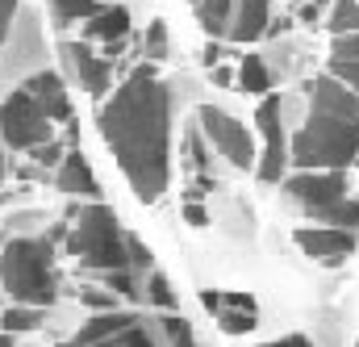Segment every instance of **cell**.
Listing matches in <instances>:
<instances>
[{
  "label": "cell",
  "instance_id": "cell-1",
  "mask_svg": "<svg viewBox=\"0 0 359 347\" xmlns=\"http://www.w3.org/2000/svg\"><path fill=\"white\" fill-rule=\"evenodd\" d=\"M96 130L142 205H155L172 184V88L151 63L134 67L96 113Z\"/></svg>",
  "mask_w": 359,
  "mask_h": 347
},
{
  "label": "cell",
  "instance_id": "cell-2",
  "mask_svg": "<svg viewBox=\"0 0 359 347\" xmlns=\"http://www.w3.org/2000/svg\"><path fill=\"white\" fill-rule=\"evenodd\" d=\"M305 96L309 113L288 138V168H351L359 159V92L322 72L305 84Z\"/></svg>",
  "mask_w": 359,
  "mask_h": 347
},
{
  "label": "cell",
  "instance_id": "cell-3",
  "mask_svg": "<svg viewBox=\"0 0 359 347\" xmlns=\"http://www.w3.org/2000/svg\"><path fill=\"white\" fill-rule=\"evenodd\" d=\"M0 289L17 306L50 310L59 301V256L50 235H4L0 243Z\"/></svg>",
  "mask_w": 359,
  "mask_h": 347
},
{
  "label": "cell",
  "instance_id": "cell-4",
  "mask_svg": "<svg viewBox=\"0 0 359 347\" xmlns=\"http://www.w3.org/2000/svg\"><path fill=\"white\" fill-rule=\"evenodd\" d=\"M126 230L113 214V205L88 201V205H72L67 222H63V251L76 260L84 272H117L130 268V247H126Z\"/></svg>",
  "mask_w": 359,
  "mask_h": 347
},
{
  "label": "cell",
  "instance_id": "cell-5",
  "mask_svg": "<svg viewBox=\"0 0 359 347\" xmlns=\"http://www.w3.org/2000/svg\"><path fill=\"white\" fill-rule=\"evenodd\" d=\"M0 138H4V151H25V155L46 138H55V122L46 117V109L34 100L25 84L0 96Z\"/></svg>",
  "mask_w": 359,
  "mask_h": 347
},
{
  "label": "cell",
  "instance_id": "cell-6",
  "mask_svg": "<svg viewBox=\"0 0 359 347\" xmlns=\"http://www.w3.org/2000/svg\"><path fill=\"white\" fill-rule=\"evenodd\" d=\"M280 188H284V197L305 214V218H313V222H322L343 197H351L347 188V168H309V172H284L280 180Z\"/></svg>",
  "mask_w": 359,
  "mask_h": 347
},
{
  "label": "cell",
  "instance_id": "cell-7",
  "mask_svg": "<svg viewBox=\"0 0 359 347\" xmlns=\"http://www.w3.org/2000/svg\"><path fill=\"white\" fill-rule=\"evenodd\" d=\"M196 130H201V138L209 143V151H217L230 168H238V172L255 168V138H251L247 122L230 117V113L217 109V105H201V109H196Z\"/></svg>",
  "mask_w": 359,
  "mask_h": 347
},
{
  "label": "cell",
  "instance_id": "cell-8",
  "mask_svg": "<svg viewBox=\"0 0 359 347\" xmlns=\"http://www.w3.org/2000/svg\"><path fill=\"white\" fill-rule=\"evenodd\" d=\"M255 126L264 134V147L255 151V176L264 184H280L284 172H288V130H284V100L276 92H264L259 96Z\"/></svg>",
  "mask_w": 359,
  "mask_h": 347
},
{
  "label": "cell",
  "instance_id": "cell-9",
  "mask_svg": "<svg viewBox=\"0 0 359 347\" xmlns=\"http://www.w3.org/2000/svg\"><path fill=\"white\" fill-rule=\"evenodd\" d=\"M59 59L72 84H80L88 96H104L113 84V59L96 55L88 42H59Z\"/></svg>",
  "mask_w": 359,
  "mask_h": 347
},
{
  "label": "cell",
  "instance_id": "cell-10",
  "mask_svg": "<svg viewBox=\"0 0 359 347\" xmlns=\"http://www.w3.org/2000/svg\"><path fill=\"white\" fill-rule=\"evenodd\" d=\"M201 306L217 318L222 335H251L259 327V306L251 293H226V289H201Z\"/></svg>",
  "mask_w": 359,
  "mask_h": 347
},
{
  "label": "cell",
  "instance_id": "cell-11",
  "mask_svg": "<svg viewBox=\"0 0 359 347\" xmlns=\"http://www.w3.org/2000/svg\"><path fill=\"white\" fill-rule=\"evenodd\" d=\"M292 243L322 268H339L355 256V230H343V226H301Z\"/></svg>",
  "mask_w": 359,
  "mask_h": 347
},
{
  "label": "cell",
  "instance_id": "cell-12",
  "mask_svg": "<svg viewBox=\"0 0 359 347\" xmlns=\"http://www.w3.org/2000/svg\"><path fill=\"white\" fill-rule=\"evenodd\" d=\"M84 38L104 46V59H113L130 38V8L126 4H100L92 17H84Z\"/></svg>",
  "mask_w": 359,
  "mask_h": 347
},
{
  "label": "cell",
  "instance_id": "cell-13",
  "mask_svg": "<svg viewBox=\"0 0 359 347\" xmlns=\"http://www.w3.org/2000/svg\"><path fill=\"white\" fill-rule=\"evenodd\" d=\"M55 188L67 197H84V201H100V180L92 172L88 155L80 147H67L63 159L55 164Z\"/></svg>",
  "mask_w": 359,
  "mask_h": 347
},
{
  "label": "cell",
  "instance_id": "cell-14",
  "mask_svg": "<svg viewBox=\"0 0 359 347\" xmlns=\"http://www.w3.org/2000/svg\"><path fill=\"white\" fill-rule=\"evenodd\" d=\"M25 88L34 92V100L46 109V117L55 122V126H72V96H67V80L59 76V72H34Z\"/></svg>",
  "mask_w": 359,
  "mask_h": 347
},
{
  "label": "cell",
  "instance_id": "cell-15",
  "mask_svg": "<svg viewBox=\"0 0 359 347\" xmlns=\"http://www.w3.org/2000/svg\"><path fill=\"white\" fill-rule=\"evenodd\" d=\"M59 347H159V335H155V318L151 314H134L126 327H117L109 335H96V339H63Z\"/></svg>",
  "mask_w": 359,
  "mask_h": 347
},
{
  "label": "cell",
  "instance_id": "cell-16",
  "mask_svg": "<svg viewBox=\"0 0 359 347\" xmlns=\"http://www.w3.org/2000/svg\"><path fill=\"white\" fill-rule=\"evenodd\" d=\"M271 4L276 0H234L230 4L226 38L230 42H259L264 38V25H268V17H271Z\"/></svg>",
  "mask_w": 359,
  "mask_h": 347
},
{
  "label": "cell",
  "instance_id": "cell-17",
  "mask_svg": "<svg viewBox=\"0 0 359 347\" xmlns=\"http://www.w3.org/2000/svg\"><path fill=\"white\" fill-rule=\"evenodd\" d=\"M184 168L196 176V188H188V197H201V192H209V188L217 184V180H213V155H209V143L201 138L196 126L184 130Z\"/></svg>",
  "mask_w": 359,
  "mask_h": 347
},
{
  "label": "cell",
  "instance_id": "cell-18",
  "mask_svg": "<svg viewBox=\"0 0 359 347\" xmlns=\"http://www.w3.org/2000/svg\"><path fill=\"white\" fill-rule=\"evenodd\" d=\"M326 72H330L339 84H347L351 92H359V34H334Z\"/></svg>",
  "mask_w": 359,
  "mask_h": 347
},
{
  "label": "cell",
  "instance_id": "cell-19",
  "mask_svg": "<svg viewBox=\"0 0 359 347\" xmlns=\"http://www.w3.org/2000/svg\"><path fill=\"white\" fill-rule=\"evenodd\" d=\"M155 318V335H159V347H201L196 335H192V322L176 314V310H159L151 314Z\"/></svg>",
  "mask_w": 359,
  "mask_h": 347
},
{
  "label": "cell",
  "instance_id": "cell-20",
  "mask_svg": "<svg viewBox=\"0 0 359 347\" xmlns=\"http://www.w3.org/2000/svg\"><path fill=\"white\" fill-rule=\"evenodd\" d=\"M234 80H238V88H243V92H251V96H264V92H271L268 59H264V55H243V59H238Z\"/></svg>",
  "mask_w": 359,
  "mask_h": 347
},
{
  "label": "cell",
  "instance_id": "cell-21",
  "mask_svg": "<svg viewBox=\"0 0 359 347\" xmlns=\"http://www.w3.org/2000/svg\"><path fill=\"white\" fill-rule=\"evenodd\" d=\"M42 322H46V310H38V306H17V301H13V306L0 314V331H4V335H13V339H17V335H29V331H38Z\"/></svg>",
  "mask_w": 359,
  "mask_h": 347
},
{
  "label": "cell",
  "instance_id": "cell-22",
  "mask_svg": "<svg viewBox=\"0 0 359 347\" xmlns=\"http://www.w3.org/2000/svg\"><path fill=\"white\" fill-rule=\"evenodd\" d=\"M230 4H234V0H196V21H201L205 38H226Z\"/></svg>",
  "mask_w": 359,
  "mask_h": 347
},
{
  "label": "cell",
  "instance_id": "cell-23",
  "mask_svg": "<svg viewBox=\"0 0 359 347\" xmlns=\"http://www.w3.org/2000/svg\"><path fill=\"white\" fill-rule=\"evenodd\" d=\"M142 301H147V306H155V310H176V293H172V284H168V276H163L159 268H151V272H147Z\"/></svg>",
  "mask_w": 359,
  "mask_h": 347
},
{
  "label": "cell",
  "instance_id": "cell-24",
  "mask_svg": "<svg viewBox=\"0 0 359 347\" xmlns=\"http://www.w3.org/2000/svg\"><path fill=\"white\" fill-rule=\"evenodd\" d=\"M326 30L330 34H359V0H330Z\"/></svg>",
  "mask_w": 359,
  "mask_h": 347
},
{
  "label": "cell",
  "instance_id": "cell-25",
  "mask_svg": "<svg viewBox=\"0 0 359 347\" xmlns=\"http://www.w3.org/2000/svg\"><path fill=\"white\" fill-rule=\"evenodd\" d=\"M96 8H100V0H50V13H55V25L59 30H67V25L92 17Z\"/></svg>",
  "mask_w": 359,
  "mask_h": 347
},
{
  "label": "cell",
  "instance_id": "cell-26",
  "mask_svg": "<svg viewBox=\"0 0 359 347\" xmlns=\"http://www.w3.org/2000/svg\"><path fill=\"white\" fill-rule=\"evenodd\" d=\"M142 55L151 63H163L172 55V38H168V21H151L147 25V38H142Z\"/></svg>",
  "mask_w": 359,
  "mask_h": 347
},
{
  "label": "cell",
  "instance_id": "cell-27",
  "mask_svg": "<svg viewBox=\"0 0 359 347\" xmlns=\"http://www.w3.org/2000/svg\"><path fill=\"white\" fill-rule=\"evenodd\" d=\"M76 293H80V306H88V310H113L121 301L113 289H96V284H80Z\"/></svg>",
  "mask_w": 359,
  "mask_h": 347
},
{
  "label": "cell",
  "instance_id": "cell-28",
  "mask_svg": "<svg viewBox=\"0 0 359 347\" xmlns=\"http://www.w3.org/2000/svg\"><path fill=\"white\" fill-rule=\"evenodd\" d=\"M63 151H67V147H63L59 138H46V143H42V147H34L29 155H34V164H38V168H46V172H50V168L63 159Z\"/></svg>",
  "mask_w": 359,
  "mask_h": 347
},
{
  "label": "cell",
  "instance_id": "cell-29",
  "mask_svg": "<svg viewBox=\"0 0 359 347\" xmlns=\"http://www.w3.org/2000/svg\"><path fill=\"white\" fill-rule=\"evenodd\" d=\"M184 222H188V226H196V230H205V226H209V209L201 205V197H184Z\"/></svg>",
  "mask_w": 359,
  "mask_h": 347
},
{
  "label": "cell",
  "instance_id": "cell-30",
  "mask_svg": "<svg viewBox=\"0 0 359 347\" xmlns=\"http://www.w3.org/2000/svg\"><path fill=\"white\" fill-rule=\"evenodd\" d=\"M292 17H268V25H264V38H284V34H292Z\"/></svg>",
  "mask_w": 359,
  "mask_h": 347
},
{
  "label": "cell",
  "instance_id": "cell-31",
  "mask_svg": "<svg viewBox=\"0 0 359 347\" xmlns=\"http://www.w3.org/2000/svg\"><path fill=\"white\" fill-rule=\"evenodd\" d=\"M13 17H17V0H0V42L13 34Z\"/></svg>",
  "mask_w": 359,
  "mask_h": 347
},
{
  "label": "cell",
  "instance_id": "cell-32",
  "mask_svg": "<svg viewBox=\"0 0 359 347\" xmlns=\"http://www.w3.org/2000/svg\"><path fill=\"white\" fill-rule=\"evenodd\" d=\"M201 63H205V67H217V63H222V38H209V42H205Z\"/></svg>",
  "mask_w": 359,
  "mask_h": 347
},
{
  "label": "cell",
  "instance_id": "cell-33",
  "mask_svg": "<svg viewBox=\"0 0 359 347\" xmlns=\"http://www.w3.org/2000/svg\"><path fill=\"white\" fill-rule=\"evenodd\" d=\"M264 347H318L309 335H284V339H271V343H264Z\"/></svg>",
  "mask_w": 359,
  "mask_h": 347
},
{
  "label": "cell",
  "instance_id": "cell-34",
  "mask_svg": "<svg viewBox=\"0 0 359 347\" xmlns=\"http://www.w3.org/2000/svg\"><path fill=\"white\" fill-rule=\"evenodd\" d=\"M330 0H309L305 8H301V21H309V25H318V17H322V8H326Z\"/></svg>",
  "mask_w": 359,
  "mask_h": 347
},
{
  "label": "cell",
  "instance_id": "cell-35",
  "mask_svg": "<svg viewBox=\"0 0 359 347\" xmlns=\"http://www.w3.org/2000/svg\"><path fill=\"white\" fill-rule=\"evenodd\" d=\"M209 80H213V84H230V80H234V76H230V72H226V67H209Z\"/></svg>",
  "mask_w": 359,
  "mask_h": 347
},
{
  "label": "cell",
  "instance_id": "cell-36",
  "mask_svg": "<svg viewBox=\"0 0 359 347\" xmlns=\"http://www.w3.org/2000/svg\"><path fill=\"white\" fill-rule=\"evenodd\" d=\"M4 176H8V155H4V138H0V184H4Z\"/></svg>",
  "mask_w": 359,
  "mask_h": 347
},
{
  "label": "cell",
  "instance_id": "cell-37",
  "mask_svg": "<svg viewBox=\"0 0 359 347\" xmlns=\"http://www.w3.org/2000/svg\"><path fill=\"white\" fill-rule=\"evenodd\" d=\"M0 347H13V335H4V331H0Z\"/></svg>",
  "mask_w": 359,
  "mask_h": 347
},
{
  "label": "cell",
  "instance_id": "cell-38",
  "mask_svg": "<svg viewBox=\"0 0 359 347\" xmlns=\"http://www.w3.org/2000/svg\"><path fill=\"white\" fill-rule=\"evenodd\" d=\"M355 164H359V159H355Z\"/></svg>",
  "mask_w": 359,
  "mask_h": 347
},
{
  "label": "cell",
  "instance_id": "cell-39",
  "mask_svg": "<svg viewBox=\"0 0 359 347\" xmlns=\"http://www.w3.org/2000/svg\"><path fill=\"white\" fill-rule=\"evenodd\" d=\"M355 347H359V343H355Z\"/></svg>",
  "mask_w": 359,
  "mask_h": 347
}]
</instances>
